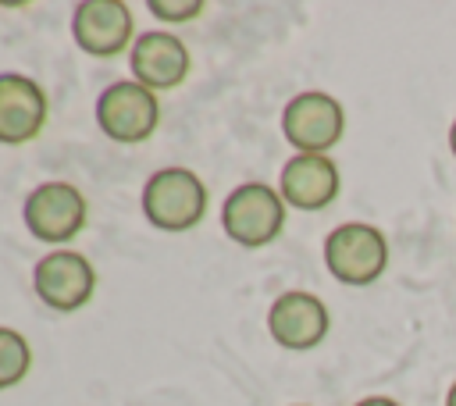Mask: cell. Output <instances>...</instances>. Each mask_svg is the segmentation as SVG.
<instances>
[{"label": "cell", "mask_w": 456, "mask_h": 406, "mask_svg": "<svg viewBox=\"0 0 456 406\" xmlns=\"http://www.w3.org/2000/svg\"><path fill=\"white\" fill-rule=\"evenodd\" d=\"M207 210V185L189 167H160L142 185V217L160 231H189Z\"/></svg>", "instance_id": "obj_1"}, {"label": "cell", "mask_w": 456, "mask_h": 406, "mask_svg": "<svg viewBox=\"0 0 456 406\" xmlns=\"http://www.w3.org/2000/svg\"><path fill=\"white\" fill-rule=\"evenodd\" d=\"M221 224L232 242L246 249H260L278 239L285 224V199L264 182H246L228 192L221 207Z\"/></svg>", "instance_id": "obj_2"}, {"label": "cell", "mask_w": 456, "mask_h": 406, "mask_svg": "<svg viewBox=\"0 0 456 406\" xmlns=\"http://www.w3.org/2000/svg\"><path fill=\"white\" fill-rule=\"evenodd\" d=\"M21 214H25V228L32 239L46 246H64L86 228L89 207H86V196L71 182H43L28 192Z\"/></svg>", "instance_id": "obj_3"}, {"label": "cell", "mask_w": 456, "mask_h": 406, "mask_svg": "<svg viewBox=\"0 0 456 406\" xmlns=\"http://www.w3.org/2000/svg\"><path fill=\"white\" fill-rule=\"evenodd\" d=\"M324 264L346 285H370L388 264L385 235L370 224H360V221L338 224L324 239Z\"/></svg>", "instance_id": "obj_4"}, {"label": "cell", "mask_w": 456, "mask_h": 406, "mask_svg": "<svg viewBox=\"0 0 456 406\" xmlns=\"http://www.w3.org/2000/svg\"><path fill=\"white\" fill-rule=\"evenodd\" d=\"M160 118L157 96L135 78L114 82L96 96V125L114 142H142L153 135Z\"/></svg>", "instance_id": "obj_5"}, {"label": "cell", "mask_w": 456, "mask_h": 406, "mask_svg": "<svg viewBox=\"0 0 456 406\" xmlns=\"http://www.w3.org/2000/svg\"><path fill=\"white\" fill-rule=\"evenodd\" d=\"M32 288H36V296L50 310L71 313V310H78V306H86L93 299L96 271H93V264L82 253H75V249H53V253H46V256L36 260V267H32Z\"/></svg>", "instance_id": "obj_6"}, {"label": "cell", "mask_w": 456, "mask_h": 406, "mask_svg": "<svg viewBox=\"0 0 456 406\" xmlns=\"http://www.w3.org/2000/svg\"><path fill=\"white\" fill-rule=\"evenodd\" d=\"M342 107L328 93H299L285 103L281 132L299 153H324L342 139Z\"/></svg>", "instance_id": "obj_7"}, {"label": "cell", "mask_w": 456, "mask_h": 406, "mask_svg": "<svg viewBox=\"0 0 456 406\" xmlns=\"http://www.w3.org/2000/svg\"><path fill=\"white\" fill-rule=\"evenodd\" d=\"M71 36L93 57H114L132 39V11L121 0H82L71 11Z\"/></svg>", "instance_id": "obj_8"}, {"label": "cell", "mask_w": 456, "mask_h": 406, "mask_svg": "<svg viewBox=\"0 0 456 406\" xmlns=\"http://www.w3.org/2000/svg\"><path fill=\"white\" fill-rule=\"evenodd\" d=\"M267 331L285 349H314L328 335V310L310 292H281L267 310Z\"/></svg>", "instance_id": "obj_9"}, {"label": "cell", "mask_w": 456, "mask_h": 406, "mask_svg": "<svg viewBox=\"0 0 456 406\" xmlns=\"http://www.w3.org/2000/svg\"><path fill=\"white\" fill-rule=\"evenodd\" d=\"M46 121V93L18 71H0V142L21 146L39 135Z\"/></svg>", "instance_id": "obj_10"}, {"label": "cell", "mask_w": 456, "mask_h": 406, "mask_svg": "<svg viewBox=\"0 0 456 406\" xmlns=\"http://www.w3.org/2000/svg\"><path fill=\"white\" fill-rule=\"evenodd\" d=\"M132 75L139 85L153 89H175L189 75V50L171 32H142L132 46Z\"/></svg>", "instance_id": "obj_11"}, {"label": "cell", "mask_w": 456, "mask_h": 406, "mask_svg": "<svg viewBox=\"0 0 456 406\" xmlns=\"http://www.w3.org/2000/svg\"><path fill=\"white\" fill-rule=\"evenodd\" d=\"M338 192V171L324 153H296L285 160L278 178V196L296 210H321Z\"/></svg>", "instance_id": "obj_12"}, {"label": "cell", "mask_w": 456, "mask_h": 406, "mask_svg": "<svg viewBox=\"0 0 456 406\" xmlns=\"http://www.w3.org/2000/svg\"><path fill=\"white\" fill-rule=\"evenodd\" d=\"M32 367V349L28 338L14 328H0V392L14 388Z\"/></svg>", "instance_id": "obj_13"}, {"label": "cell", "mask_w": 456, "mask_h": 406, "mask_svg": "<svg viewBox=\"0 0 456 406\" xmlns=\"http://www.w3.org/2000/svg\"><path fill=\"white\" fill-rule=\"evenodd\" d=\"M150 7V14L153 18H160V21H192V18H200L203 14V0H150L146 4Z\"/></svg>", "instance_id": "obj_14"}, {"label": "cell", "mask_w": 456, "mask_h": 406, "mask_svg": "<svg viewBox=\"0 0 456 406\" xmlns=\"http://www.w3.org/2000/svg\"><path fill=\"white\" fill-rule=\"evenodd\" d=\"M356 406H399V402H392V399H381V395H374V399H363V402H356Z\"/></svg>", "instance_id": "obj_15"}, {"label": "cell", "mask_w": 456, "mask_h": 406, "mask_svg": "<svg viewBox=\"0 0 456 406\" xmlns=\"http://www.w3.org/2000/svg\"><path fill=\"white\" fill-rule=\"evenodd\" d=\"M449 146H452V153H456V121H452V128H449Z\"/></svg>", "instance_id": "obj_16"}, {"label": "cell", "mask_w": 456, "mask_h": 406, "mask_svg": "<svg viewBox=\"0 0 456 406\" xmlns=\"http://www.w3.org/2000/svg\"><path fill=\"white\" fill-rule=\"evenodd\" d=\"M445 406H456V385L449 388V395H445Z\"/></svg>", "instance_id": "obj_17"}]
</instances>
